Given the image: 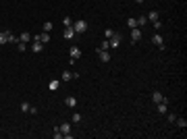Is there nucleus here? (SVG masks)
<instances>
[{
    "mask_svg": "<svg viewBox=\"0 0 187 139\" xmlns=\"http://www.w3.org/2000/svg\"><path fill=\"white\" fill-rule=\"evenodd\" d=\"M73 29H75V33H83V31H87V23H85L83 19L73 21Z\"/></svg>",
    "mask_w": 187,
    "mask_h": 139,
    "instance_id": "1",
    "label": "nucleus"
},
{
    "mask_svg": "<svg viewBox=\"0 0 187 139\" xmlns=\"http://www.w3.org/2000/svg\"><path fill=\"white\" fill-rule=\"evenodd\" d=\"M121 42H123V37H121V33H112V37H108V44H110V48H119L121 46Z\"/></svg>",
    "mask_w": 187,
    "mask_h": 139,
    "instance_id": "2",
    "label": "nucleus"
},
{
    "mask_svg": "<svg viewBox=\"0 0 187 139\" xmlns=\"http://www.w3.org/2000/svg\"><path fill=\"white\" fill-rule=\"evenodd\" d=\"M58 129H60L62 137H67V139H73V133H71V125H69V123H62Z\"/></svg>",
    "mask_w": 187,
    "mask_h": 139,
    "instance_id": "3",
    "label": "nucleus"
},
{
    "mask_svg": "<svg viewBox=\"0 0 187 139\" xmlns=\"http://www.w3.org/2000/svg\"><path fill=\"white\" fill-rule=\"evenodd\" d=\"M152 42H154V44L158 46L160 50H164V37H162L160 33H154V35H152Z\"/></svg>",
    "mask_w": 187,
    "mask_h": 139,
    "instance_id": "4",
    "label": "nucleus"
},
{
    "mask_svg": "<svg viewBox=\"0 0 187 139\" xmlns=\"http://www.w3.org/2000/svg\"><path fill=\"white\" fill-rule=\"evenodd\" d=\"M142 35H144V31L139 29V27H133V29H131V42H139V40H142Z\"/></svg>",
    "mask_w": 187,
    "mask_h": 139,
    "instance_id": "5",
    "label": "nucleus"
},
{
    "mask_svg": "<svg viewBox=\"0 0 187 139\" xmlns=\"http://www.w3.org/2000/svg\"><path fill=\"white\" fill-rule=\"evenodd\" d=\"M69 52H71V64H75V60L81 56V50L77 48V46H71V50H69Z\"/></svg>",
    "mask_w": 187,
    "mask_h": 139,
    "instance_id": "6",
    "label": "nucleus"
},
{
    "mask_svg": "<svg viewBox=\"0 0 187 139\" xmlns=\"http://www.w3.org/2000/svg\"><path fill=\"white\" fill-rule=\"evenodd\" d=\"M75 35H77V33H75L73 25H71V27H64V31H62V37H64V40H73Z\"/></svg>",
    "mask_w": 187,
    "mask_h": 139,
    "instance_id": "7",
    "label": "nucleus"
},
{
    "mask_svg": "<svg viewBox=\"0 0 187 139\" xmlns=\"http://www.w3.org/2000/svg\"><path fill=\"white\" fill-rule=\"evenodd\" d=\"M96 52H98V56H100L102 62H108V60H110V52H108V50H100V48H98Z\"/></svg>",
    "mask_w": 187,
    "mask_h": 139,
    "instance_id": "8",
    "label": "nucleus"
},
{
    "mask_svg": "<svg viewBox=\"0 0 187 139\" xmlns=\"http://www.w3.org/2000/svg\"><path fill=\"white\" fill-rule=\"evenodd\" d=\"M31 50H33L35 54L44 52V44H42V42H33V44H31Z\"/></svg>",
    "mask_w": 187,
    "mask_h": 139,
    "instance_id": "9",
    "label": "nucleus"
},
{
    "mask_svg": "<svg viewBox=\"0 0 187 139\" xmlns=\"http://www.w3.org/2000/svg\"><path fill=\"white\" fill-rule=\"evenodd\" d=\"M164 100H166V98L162 96L160 91H154V94H152V102H156V104H160V102H164Z\"/></svg>",
    "mask_w": 187,
    "mask_h": 139,
    "instance_id": "10",
    "label": "nucleus"
},
{
    "mask_svg": "<svg viewBox=\"0 0 187 139\" xmlns=\"http://www.w3.org/2000/svg\"><path fill=\"white\" fill-rule=\"evenodd\" d=\"M17 40L27 44V42H31V33H29V31H23V33H19V37H17Z\"/></svg>",
    "mask_w": 187,
    "mask_h": 139,
    "instance_id": "11",
    "label": "nucleus"
},
{
    "mask_svg": "<svg viewBox=\"0 0 187 139\" xmlns=\"http://www.w3.org/2000/svg\"><path fill=\"white\" fill-rule=\"evenodd\" d=\"M64 104H67L69 108H75V106H77V100H75L73 96H69V98H64Z\"/></svg>",
    "mask_w": 187,
    "mask_h": 139,
    "instance_id": "12",
    "label": "nucleus"
},
{
    "mask_svg": "<svg viewBox=\"0 0 187 139\" xmlns=\"http://www.w3.org/2000/svg\"><path fill=\"white\" fill-rule=\"evenodd\" d=\"M158 17H160V15H158V11H152L150 15H146V19H148V21H152V23H154V21H158Z\"/></svg>",
    "mask_w": 187,
    "mask_h": 139,
    "instance_id": "13",
    "label": "nucleus"
},
{
    "mask_svg": "<svg viewBox=\"0 0 187 139\" xmlns=\"http://www.w3.org/2000/svg\"><path fill=\"white\" fill-rule=\"evenodd\" d=\"M60 83H62V81H50V83H48V87H50V91H56V89L60 87Z\"/></svg>",
    "mask_w": 187,
    "mask_h": 139,
    "instance_id": "14",
    "label": "nucleus"
},
{
    "mask_svg": "<svg viewBox=\"0 0 187 139\" xmlns=\"http://www.w3.org/2000/svg\"><path fill=\"white\" fill-rule=\"evenodd\" d=\"M127 25H129V29L137 27V19H135V17H129V19H127Z\"/></svg>",
    "mask_w": 187,
    "mask_h": 139,
    "instance_id": "15",
    "label": "nucleus"
},
{
    "mask_svg": "<svg viewBox=\"0 0 187 139\" xmlns=\"http://www.w3.org/2000/svg\"><path fill=\"white\" fill-rule=\"evenodd\" d=\"M71 79H73V73H69V71H64L60 75V81H71Z\"/></svg>",
    "mask_w": 187,
    "mask_h": 139,
    "instance_id": "16",
    "label": "nucleus"
},
{
    "mask_svg": "<svg viewBox=\"0 0 187 139\" xmlns=\"http://www.w3.org/2000/svg\"><path fill=\"white\" fill-rule=\"evenodd\" d=\"M15 46H17V50H19V52H25V50H27V44H25V42H17Z\"/></svg>",
    "mask_w": 187,
    "mask_h": 139,
    "instance_id": "17",
    "label": "nucleus"
},
{
    "mask_svg": "<svg viewBox=\"0 0 187 139\" xmlns=\"http://www.w3.org/2000/svg\"><path fill=\"white\" fill-rule=\"evenodd\" d=\"M158 112H160V114H166V100L158 104Z\"/></svg>",
    "mask_w": 187,
    "mask_h": 139,
    "instance_id": "18",
    "label": "nucleus"
},
{
    "mask_svg": "<svg viewBox=\"0 0 187 139\" xmlns=\"http://www.w3.org/2000/svg\"><path fill=\"white\" fill-rule=\"evenodd\" d=\"M31 110V104L29 102H21V112H29Z\"/></svg>",
    "mask_w": 187,
    "mask_h": 139,
    "instance_id": "19",
    "label": "nucleus"
},
{
    "mask_svg": "<svg viewBox=\"0 0 187 139\" xmlns=\"http://www.w3.org/2000/svg\"><path fill=\"white\" fill-rule=\"evenodd\" d=\"M135 19H137V27H144L146 23H148V19H146V17H135Z\"/></svg>",
    "mask_w": 187,
    "mask_h": 139,
    "instance_id": "20",
    "label": "nucleus"
},
{
    "mask_svg": "<svg viewBox=\"0 0 187 139\" xmlns=\"http://www.w3.org/2000/svg\"><path fill=\"white\" fill-rule=\"evenodd\" d=\"M175 123H177V125L185 131V127H187V121H185V119H179V116H177V121H175Z\"/></svg>",
    "mask_w": 187,
    "mask_h": 139,
    "instance_id": "21",
    "label": "nucleus"
},
{
    "mask_svg": "<svg viewBox=\"0 0 187 139\" xmlns=\"http://www.w3.org/2000/svg\"><path fill=\"white\" fill-rule=\"evenodd\" d=\"M52 29H54L52 21H46V23H44V31H52Z\"/></svg>",
    "mask_w": 187,
    "mask_h": 139,
    "instance_id": "22",
    "label": "nucleus"
},
{
    "mask_svg": "<svg viewBox=\"0 0 187 139\" xmlns=\"http://www.w3.org/2000/svg\"><path fill=\"white\" fill-rule=\"evenodd\" d=\"M52 137H54V139H62V133H60V129H58V127H54V133H52Z\"/></svg>",
    "mask_w": 187,
    "mask_h": 139,
    "instance_id": "23",
    "label": "nucleus"
},
{
    "mask_svg": "<svg viewBox=\"0 0 187 139\" xmlns=\"http://www.w3.org/2000/svg\"><path fill=\"white\" fill-rule=\"evenodd\" d=\"M62 23H64V27H71V25H73V19H71V17H64Z\"/></svg>",
    "mask_w": 187,
    "mask_h": 139,
    "instance_id": "24",
    "label": "nucleus"
},
{
    "mask_svg": "<svg viewBox=\"0 0 187 139\" xmlns=\"http://www.w3.org/2000/svg\"><path fill=\"white\" fill-rule=\"evenodd\" d=\"M71 121H73V123H81V114H79V112H75L73 116H71Z\"/></svg>",
    "mask_w": 187,
    "mask_h": 139,
    "instance_id": "25",
    "label": "nucleus"
},
{
    "mask_svg": "<svg viewBox=\"0 0 187 139\" xmlns=\"http://www.w3.org/2000/svg\"><path fill=\"white\" fill-rule=\"evenodd\" d=\"M110 48V44H108V40H104L102 44H100V50H108Z\"/></svg>",
    "mask_w": 187,
    "mask_h": 139,
    "instance_id": "26",
    "label": "nucleus"
},
{
    "mask_svg": "<svg viewBox=\"0 0 187 139\" xmlns=\"http://www.w3.org/2000/svg\"><path fill=\"white\" fill-rule=\"evenodd\" d=\"M154 29H156V31H160V29H162V21H160V19H158V21H154Z\"/></svg>",
    "mask_w": 187,
    "mask_h": 139,
    "instance_id": "27",
    "label": "nucleus"
},
{
    "mask_svg": "<svg viewBox=\"0 0 187 139\" xmlns=\"http://www.w3.org/2000/svg\"><path fill=\"white\" fill-rule=\"evenodd\" d=\"M112 33H114V29H110V27H108V29H106V31H104V37H106V40H108V37H112Z\"/></svg>",
    "mask_w": 187,
    "mask_h": 139,
    "instance_id": "28",
    "label": "nucleus"
},
{
    "mask_svg": "<svg viewBox=\"0 0 187 139\" xmlns=\"http://www.w3.org/2000/svg\"><path fill=\"white\" fill-rule=\"evenodd\" d=\"M177 121V114H169V123H175Z\"/></svg>",
    "mask_w": 187,
    "mask_h": 139,
    "instance_id": "29",
    "label": "nucleus"
},
{
    "mask_svg": "<svg viewBox=\"0 0 187 139\" xmlns=\"http://www.w3.org/2000/svg\"><path fill=\"white\" fill-rule=\"evenodd\" d=\"M135 2H137V4H142V2H144V0H135Z\"/></svg>",
    "mask_w": 187,
    "mask_h": 139,
    "instance_id": "30",
    "label": "nucleus"
}]
</instances>
